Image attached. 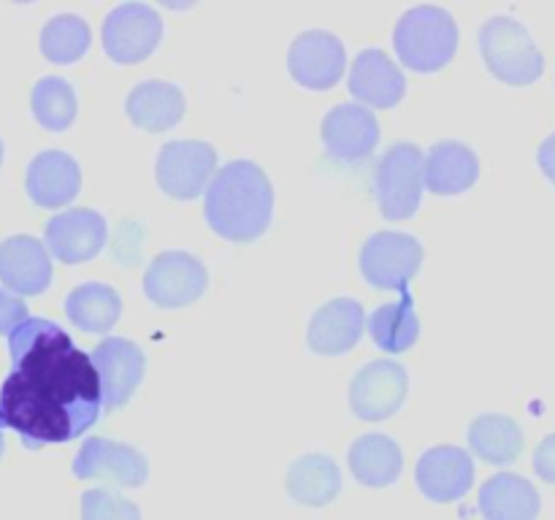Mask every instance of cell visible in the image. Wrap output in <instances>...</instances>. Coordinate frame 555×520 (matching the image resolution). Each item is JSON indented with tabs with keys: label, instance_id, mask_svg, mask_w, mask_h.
<instances>
[{
	"label": "cell",
	"instance_id": "7402d4cb",
	"mask_svg": "<svg viewBox=\"0 0 555 520\" xmlns=\"http://www.w3.org/2000/svg\"><path fill=\"white\" fill-rule=\"evenodd\" d=\"M184 92L177 84L163 79H146L130 90L125 101L130 122L146 133H166L184 117Z\"/></svg>",
	"mask_w": 555,
	"mask_h": 520
},
{
	"label": "cell",
	"instance_id": "4dcf8cb0",
	"mask_svg": "<svg viewBox=\"0 0 555 520\" xmlns=\"http://www.w3.org/2000/svg\"><path fill=\"white\" fill-rule=\"evenodd\" d=\"M79 515L81 520H144L139 504L114 487H90L81 493Z\"/></svg>",
	"mask_w": 555,
	"mask_h": 520
},
{
	"label": "cell",
	"instance_id": "ac0fdd59",
	"mask_svg": "<svg viewBox=\"0 0 555 520\" xmlns=\"http://www.w3.org/2000/svg\"><path fill=\"white\" fill-rule=\"evenodd\" d=\"M366 328V312L356 298H334L312 314L307 328L309 350L318 355H345Z\"/></svg>",
	"mask_w": 555,
	"mask_h": 520
},
{
	"label": "cell",
	"instance_id": "52a82bcc",
	"mask_svg": "<svg viewBox=\"0 0 555 520\" xmlns=\"http://www.w3.org/2000/svg\"><path fill=\"white\" fill-rule=\"evenodd\" d=\"M217 173V150L209 141H168L155 160V177L163 193L177 200H193L209 187Z\"/></svg>",
	"mask_w": 555,
	"mask_h": 520
},
{
	"label": "cell",
	"instance_id": "cb8c5ba5",
	"mask_svg": "<svg viewBox=\"0 0 555 520\" xmlns=\"http://www.w3.org/2000/svg\"><path fill=\"white\" fill-rule=\"evenodd\" d=\"M352 477L366 487H388L393 485L404 469V455L396 439L385 433H363L356 439L347 453Z\"/></svg>",
	"mask_w": 555,
	"mask_h": 520
},
{
	"label": "cell",
	"instance_id": "8992f818",
	"mask_svg": "<svg viewBox=\"0 0 555 520\" xmlns=\"http://www.w3.org/2000/svg\"><path fill=\"white\" fill-rule=\"evenodd\" d=\"M423 265V244L401 231H377L361 247V274L377 290L406 292Z\"/></svg>",
	"mask_w": 555,
	"mask_h": 520
},
{
	"label": "cell",
	"instance_id": "7c38bea8",
	"mask_svg": "<svg viewBox=\"0 0 555 520\" xmlns=\"http://www.w3.org/2000/svg\"><path fill=\"white\" fill-rule=\"evenodd\" d=\"M90 361L101 382L103 410H119L130 401L146 374V355L135 341L108 336L92 347Z\"/></svg>",
	"mask_w": 555,
	"mask_h": 520
},
{
	"label": "cell",
	"instance_id": "d4e9b609",
	"mask_svg": "<svg viewBox=\"0 0 555 520\" xmlns=\"http://www.w3.org/2000/svg\"><path fill=\"white\" fill-rule=\"evenodd\" d=\"M287 493L304 507H328L341 493V471L334 458L323 453L301 455L287 469Z\"/></svg>",
	"mask_w": 555,
	"mask_h": 520
},
{
	"label": "cell",
	"instance_id": "484cf974",
	"mask_svg": "<svg viewBox=\"0 0 555 520\" xmlns=\"http://www.w3.org/2000/svg\"><path fill=\"white\" fill-rule=\"evenodd\" d=\"M65 314L76 328L87 330V334H108L122 314V298L112 285L87 282L68 292Z\"/></svg>",
	"mask_w": 555,
	"mask_h": 520
},
{
	"label": "cell",
	"instance_id": "f1b7e54d",
	"mask_svg": "<svg viewBox=\"0 0 555 520\" xmlns=\"http://www.w3.org/2000/svg\"><path fill=\"white\" fill-rule=\"evenodd\" d=\"M30 108L38 125H43L52 133L70 128L76 119V112H79L74 84L68 79H63V76H43L33 87Z\"/></svg>",
	"mask_w": 555,
	"mask_h": 520
},
{
	"label": "cell",
	"instance_id": "8fae6325",
	"mask_svg": "<svg viewBox=\"0 0 555 520\" xmlns=\"http://www.w3.org/2000/svg\"><path fill=\"white\" fill-rule=\"evenodd\" d=\"M410 393V374L396 361H372L350 382V406L361 420L379 422L401 410Z\"/></svg>",
	"mask_w": 555,
	"mask_h": 520
},
{
	"label": "cell",
	"instance_id": "4fadbf2b",
	"mask_svg": "<svg viewBox=\"0 0 555 520\" xmlns=\"http://www.w3.org/2000/svg\"><path fill=\"white\" fill-rule=\"evenodd\" d=\"M347 68V49L331 30H307L291 43L287 70L307 90H331Z\"/></svg>",
	"mask_w": 555,
	"mask_h": 520
},
{
	"label": "cell",
	"instance_id": "5bb4252c",
	"mask_svg": "<svg viewBox=\"0 0 555 520\" xmlns=\"http://www.w3.org/2000/svg\"><path fill=\"white\" fill-rule=\"evenodd\" d=\"M415 480L428 502H459L475 485V460L455 444H437L417 458Z\"/></svg>",
	"mask_w": 555,
	"mask_h": 520
},
{
	"label": "cell",
	"instance_id": "836d02e7",
	"mask_svg": "<svg viewBox=\"0 0 555 520\" xmlns=\"http://www.w3.org/2000/svg\"><path fill=\"white\" fill-rule=\"evenodd\" d=\"M537 162H540L542 173L555 184V133L547 135L540 144V152H537Z\"/></svg>",
	"mask_w": 555,
	"mask_h": 520
},
{
	"label": "cell",
	"instance_id": "ffe728a7",
	"mask_svg": "<svg viewBox=\"0 0 555 520\" xmlns=\"http://www.w3.org/2000/svg\"><path fill=\"white\" fill-rule=\"evenodd\" d=\"M350 92L369 106L393 108L406 92L404 70L383 49H363L350 65Z\"/></svg>",
	"mask_w": 555,
	"mask_h": 520
},
{
	"label": "cell",
	"instance_id": "44dd1931",
	"mask_svg": "<svg viewBox=\"0 0 555 520\" xmlns=\"http://www.w3.org/2000/svg\"><path fill=\"white\" fill-rule=\"evenodd\" d=\"M477 177H480V160L464 141H437L428 150V157H423V187L437 195L466 193L475 187Z\"/></svg>",
	"mask_w": 555,
	"mask_h": 520
},
{
	"label": "cell",
	"instance_id": "6da1fadb",
	"mask_svg": "<svg viewBox=\"0 0 555 520\" xmlns=\"http://www.w3.org/2000/svg\"><path fill=\"white\" fill-rule=\"evenodd\" d=\"M11 374L0 385V428L30 450L74 442L101 417V382L90 355L47 317L9 334Z\"/></svg>",
	"mask_w": 555,
	"mask_h": 520
},
{
	"label": "cell",
	"instance_id": "3957f363",
	"mask_svg": "<svg viewBox=\"0 0 555 520\" xmlns=\"http://www.w3.org/2000/svg\"><path fill=\"white\" fill-rule=\"evenodd\" d=\"M393 47L415 74H437L459 52V25L442 5H415L396 22Z\"/></svg>",
	"mask_w": 555,
	"mask_h": 520
},
{
	"label": "cell",
	"instance_id": "ba28073f",
	"mask_svg": "<svg viewBox=\"0 0 555 520\" xmlns=\"http://www.w3.org/2000/svg\"><path fill=\"white\" fill-rule=\"evenodd\" d=\"M209 287V271L184 249L160 252L144 274V292L155 307L179 309L198 301Z\"/></svg>",
	"mask_w": 555,
	"mask_h": 520
},
{
	"label": "cell",
	"instance_id": "9a60e30c",
	"mask_svg": "<svg viewBox=\"0 0 555 520\" xmlns=\"http://www.w3.org/2000/svg\"><path fill=\"white\" fill-rule=\"evenodd\" d=\"M323 144L334 160L361 162L377 150L379 119L361 103H339L323 119Z\"/></svg>",
	"mask_w": 555,
	"mask_h": 520
},
{
	"label": "cell",
	"instance_id": "e575fe53",
	"mask_svg": "<svg viewBox=\"0 0 555 520\" xmlns=\"http://www.w3.org/2000/svg\"><path fill=\"white\" fill-rule=\"evenodd\" d=\"M3 447H5V444H3V433H0V458H3Z\"/></svg>",
	"mask_w": 555,
	"mask_h": 520
},
{
	"label": "cell",
	"instance_id": "d590c367",
	"mask_svg": "<svg viewBox=\"0 0 555 520\" xmlns=\"http://www.w3.org/2000/svg\"><path fill=\"white\" fill-rule=\"evenodd\" d=\"M0 162H3V141H0Z\"/></svg>",
	"mask_w": 555,
	"mask_h": 520
},
{
	"label": "cell",
	"instance_id": "277c9868",
	"mask_svg": "<svg viewBox=\"0 0 555 520\" xmlns=\"http://www.w3.org/2000/svg\"><path fill=\"white\" fill-rule=\"evenodd\" d=\"M480 52L488 70L513 87L534 84L545 70V54L526 25L513 16H491L480 27Z\"/></svg>",
	"mask_w": 555,
	"mask_h": 520
},
{
	"label": "cell",
	"instance_id": "1f68e13d",
	"mask_svg": "<svg viewBox=\"0 0 555 520\" xmlns=\"http://www.w3.org/2000/svg\"><path fill=\"white\" fill-rule=\"evenodd\" d=\"M27 317H30L27 314V303L20 296H14V292L0 287V336H9Z\"/></svg>",
	"mask_w": 555,
	"mask_h": 520
},
{
	"label": "cell",
	"instance_id": "f546056e",
	"mask_svg": "<svg viewBox=\"0 0 555 520\" xmlns=\"http://www.w3.org/2000/svg\"><path fill=\"white\" fill-rule=\"evenodd\" d=\"M92 43L90 25L79 14H57L43 25L41 52L49 63L68 65L87 54Z\"/></svg>",
	"mask_w": 555,
	"mask_h": 520
},
{
	"label": "cell",
	"instance_id": "7a4b0ae2",
	"mask_svg": "<svg viewBox=\"0 0 555 520\" xmlns=\"http://www.w3.org/2000/svg\"><path fill=\"white\" fill-rule=\"evenodd\" d=\"M204 214L211 231L228 242H255L274 217V184L258 162H225L206 187Z\"/></svg>",
	"mask_w": 555,
	"mask_h": 520
},
{
	"label": "cell",
	"instance_id": "30bf717a",
	"mask_svg": "<svg viewBox=\"0 0 555 520\" xmlns=\"http://www.w3.org/2000/svg\"><path fill=\"white\" fill-rule=\"evenodd\" d=\"M70 469L79 480H103L117 487H141L150 477V464L139 447L106 437L85 439Z\"/></svg>",
	"mask_w": 555,
	"mask_h": 520
},
{
	"label": "cell",
	"instance_id": "e0dca14e",
	"mask_svg": "<svg viewBox=\"0 0 555 520\" xmlns=\"http://www.w3.org/2000/svg\"><path fill=\"white\" fill-rule=\"evenodd\" d=\"M0 282L14 296H41L52 285V258L43 242L27 233L0 242Z\"/></svg>",
	"mask_w": 555,
	"mask_h": 520
},
{
	"label": "cell",
	"instance_id": "9c48e42d",
	"mask_svg": "<svg viewBox=\"0 0 555 520\" xmlns=\"http://www.w3.org/2000/svg\"><path fill=\"white\" fill-rule=\"evenodd\" d=\"M163 38V20L152 5L122 3L108 11L103 22V52L114 63H141L157 49Z\"/></svg>",
	"mask_w": 555,
	"mask_h": 520
},
{
	"label": "cell",
	"instance_id": "4316f807",
	"mask_svg": "<svg viewBox=\"0 0 555 520\" xmlns=\"http://www.w3.org/2000/svg\"><path fill=\"white\" fill-rule=\"evenodd\" d=\"M466 439H469L472 453L493 466L513 464L524 453V431H520V426L513 417L496 415V412L475 417Z\"/></svg>",
	"mask_w": 555,
	"mask_h": 520
},
{
	"label": "cell",
	"instance_id": "603a6c76",
	"mask_svg": "<svg viewBox=\"0 0 555 520\" xmlns=\"http://www.w3.org/2000/svg\"><path fill=\"white\" fill-rule=\"evenodd\" d=\"M477 509L486 520H537L542 498L534 482L515 471H502L482 482Z\"/></svg>",
	"mask_w": 555,
	"mask_h": 520
},
{
	"label": "cell",
	"instance_id": "d6986e66",
	"mask_svg": "<svg viewBox=\"0 0 555 520\" xmlns=\"http://www.w3.org/2000/svg\"><path fill=\"white\" fill-rule=\"evenodd\" d=\"M25 190L30 200L41 209L68 206L81 190V168L68 152L47 150L36 155L27 166Z\"/></svg>",
	"mask_w": 555,
	"mask_h": 520
},
{
	"label": "cell",
	"instance_id": "83f0119b",
	"mask_svg": "<svg viewBox=\"0 0 555 520\" xmlns=\"http://www.w3.org/2000/svg\"><path fill=\"white\" fill-rule=\"evenodd\" d=\"M366 328L379 350L393 352V355L410 350L421 336V320H417L410 290L401 292L396 303H383L374 309L372 317H366Z\"/></svg>",
	"mask_w": 555,
	"mask_h": 520
},
{
	"label": "cell",
	"instance_id": "d6a6232c",
	"mask_svg": "<svg viewBox=\"0 0 555 520\" xmlns=\"http://www.w3.org/2000/svg\"><path fill=\"white\" fill-rule=\"evenodd\" d=\"M534 471L540 480L555 485V433L542 439L534 450Z\"/></svg>",
	"mask_w": 555,
	"mask_h": 520
},
{
	"label": "cell",
	"instance_id": "5b68a950",
	"mask_svg": "<svg viewBox=\"0 0 555 520\" xmlns=\"http://www.w3.org/2000/svg\"><path fill=\"white\" fill-rule=\"evenodd\" d=\"M423 150L412 141H396L374 166V198L385 220H410L423 198Z\"/></svg>",
	"mask_w": 555,
	"mask_h": 520
},
{
	"label": "cell",
	"instance_id": "2e32d148",
	"mask_svg": "<svg viewBox=\"0 0 555 520\" xmlns=\"http://www.w3.org/2000/svg\"><path fill=\"white\" fill-rule=\"evenodd\" d=\"M108 225L95 209H68L47 222V247L60 263H87L106 247Z\"/></svg>",
	"mask_w": 555,
	"mask_h": 520
}]
</instances>
